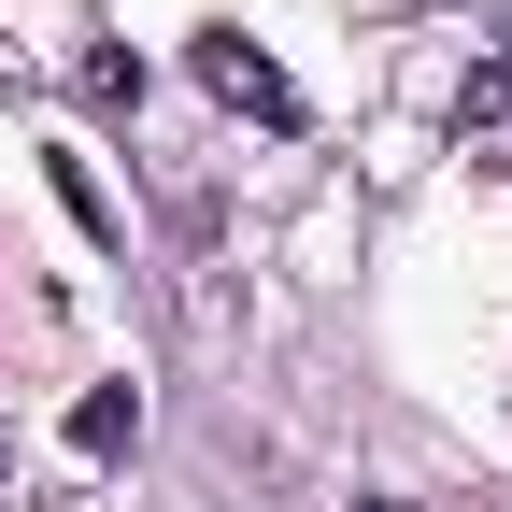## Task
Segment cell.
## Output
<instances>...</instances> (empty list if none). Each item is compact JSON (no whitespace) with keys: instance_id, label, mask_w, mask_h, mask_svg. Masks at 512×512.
Wrapping results in <instances>:
<instances>
[{"instance_id":"6da1fadb","label":"cell","mask_w":512,"mask_h":512,"mask_svg":"<svg viewBox=\"0 0 512 512\" xmlns=\"http://www.w3.org/2000/svg\"><path fill=\"white\" fill-rule=\"evenodd\" d=\"M200 86H214L228 114H256V128H299V86H285L271 57L242 43V29H214V43H200Z\"/></svg>"},{"instance_id":"7a4b0ae2","label":"cell","mask_w":512,"mask_h":512,"mask_svg":"<svg viewBox=\"0 0 512 512\" xmlns=\"http://www.w3.org/2000/svg\"><path fill=\"white\" fill-rule=\"evenodd\" d=\"M456 143L512 171V29H498V57H484V72H470V100H456Z\"/></svg>"},{"instance_id":"3957f363","label":"cell","mask_w":512,"mask_h":512,"mask_svg":"<svg viewBox=\"0 0 512 512\" xmlns=\"http://www.w3.org/2000/svg\"><path fill=\"white\" fill-rule=\"evenodd\" d=\"M128 441H143V399L128 384H86L72 399V456H128Z\"/></svg>"},{"instance_id":"277c9868","label":"cell","mask_w":512,"mask_h":512,"mask_svg":"<svg viewBox=\"0 0 512 512\" xmlns=\"http://www.w3.org/2000/svg\"><path fill=\"white\" fill-rule=\"evenodd\" d=\"M356 512H399V498H356Z\"/></svg>"},{"instance_id":"5b68a950","label":"cell","mask_w":512,"mask_h":512,"mask_svg":"<svg viewBox=\"0 0 512 512\" xmlns=\"http://www.w3.org/2000/svg\"><path fill=\"white\" fill-rule=\"evenodd\" d=\"M29 512H57V498H29Z\"/></svg>"}]
</instances>
